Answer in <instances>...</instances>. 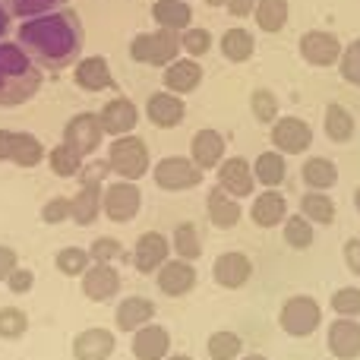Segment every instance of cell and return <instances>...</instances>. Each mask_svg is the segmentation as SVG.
Returning <instances> with one entry per match:
<instances>
[{
    "label": "cell",
    "mask_w": 360,
    "mask_h": 360,
    "mask_svg": "<svg viewBox=\"0 0 360 360\" xmlns=\"http://www.w3.org/2000/svg\"><path fill=\"white\" fill-rule=\"evenodd\" d=\"M82 22L73 10H51L41 16H29L16 32V41L25 54L48 70H60L73 63L82 51Z\"/></svg>",
    "instance_id": "obj_1"
},
{
    "label": "cell",
    "mask_w": 360,
    "mask_h": 360,
    "mask_svg": "<svg viewBox=\"0 0 360 360\" xmlns=\"http://www.w3.org/2000/svg\"><path fill=\"white\" fill-rule=\"evenodd\" d=\"M41 89V67L19 41H0V108H16Z\"/></svg>",
    "instance_id": "obj_2"
},
{
    "label": "cell",
    "mask_w": 360,
    "mask_h": 360,
    "mask_svg": "<svg viewBox=\"0 0 360 360\" xmlns=\"http://www.w3.org/2000/svg\"><path fill=\"white\" fill-rule=\"evenodd\" d=\"M180 32L158 29V32H143L130 41V57L136 63H149V67H168L180 54Z\"/></svg>",
    "instance_id": "obj_3"
},
{
    "label": "cell",
    "mask_w": 360,
    "mask_h": 360,
    "mask_svg": "<svg viewBox=\"0 0 360 360\" xmlns=\"http://www.w3.org/2000/svg\"><path fill=\"white\" fill-rule=\"evenodd\" d=\"M108 162H111V171L124 180H139L149 174L152 168V155H149V146L143 143L139 136H117L108 149Z\"/></svg>",
    "instance_id": "obj_4"
},
{
    "label": "cell",
    "mask_w": 360,
    "mask_h": 360,
    "mask_svg": "<svg viewBox=\"0 0 360 360\" xmlns=\"http://www.w3.org/2000/svg\"><path fill=\"white\" fill-rule=\"evenodd\" d=\"M278 323L285 329V335L291 338H310L313 332L319 329L323 323V307L310 297V294H294L281 304V313H278Z\"/></svg>",
    "instance_id": "obj_5"
},
{
    "label": "cell",
    "mask_w": 360,
    "mask_h": 360,
    "mask_svg": "<svg viewBox=\"0 0 360 360\" xmlns=\"http://www.w3.org/2000/svg\"><path fill=\"white\" fill-rule=\"evenodd\" d=\"M143 209V193H139L136 180H114L105 186V196H101V212L111 218L114 224H127L139 215Z\"/></svg>",
    "instance_id": "obj_6"
},
{
    "label": "cell",
    "mask_w": 360,
    "mask_h": 360,
    "mask_svg": "<svg viewBox=\"0 0 360 360\" xmlns=\"http://www.w3.org/2000/svg\"><path fill=\"white\" fill-rule=\"evenodd\" d=\"M202 174L205 171L199 168L193 158H184V155H171V158H162V162L152 168V177L162 190L168 193H180V190H193V186L202 184Z\"/></svg>",
    "instance_id": "obj_7"
},
{
    "label": "cell",
    "mask_w": 360,
    "mask_h": 360,
    "mask_svg": "<svg viewBox=\"0 0 360 360\" xmlns=\"http://www.w3.org/2000/svg\"><path fill=\"white\" fill-rule=\"evenodd\" d=\"M105 136L108 133H105V127H101L98 114H76V117L67 124V130H63V143L73 146L82 158L98 152V146Z\"/></svg>",
    "instance_id": "obj_8"
},
{
    "label": "cell",
    "mask_w": 360,
    "mask_h": 360,
    "mask_svg": "<svg viewBox=\"0 0 360 360\" xmlns=\"http://www.w3.org/2000/svg\"><path fill=\"white\" fill-rule=\"evenodd\" d=\"M272 146L281 155H300L313 146V127L300 117H278L272 124Z\"/></svg>",
    "instance_id": "obj_9"
},
{
    "label": "cell",
    "mask_w": 360,
    "mask_h": 360,
    "mask_svg": "<svg viewBox=\"0 0 360 360\" xmlns=\"http://www.w3.org/2000/svg\"><path fill=\"white\" fill-rule=\"evenodd\" d=\"M342 41H338L332 32H304V38H300V57H304L307 63H313V67H332V63L342 60Z\"/></svg>",
    "instance_id": "obj_10"
},
{
    "label": "cell",
    "mask_w": 360,
    "mask_h": 360,
    "mask_svg": "<svg viewBox=\"0 0 360 360\" xmlns=\"http://www.w3.org/2000/svg\"><path fill=\"white\" fill-rule=\"evenodd\" d=\"M218 186L224 193H231L234 199H243L256 190V174H253V165L247 158H224L218 165Z\"/></svg>",
    "instance_id": "obj_11"
},
{
    "label": "cell",
    "mask_w": 360,
    "mask_h": 360,
    "mask_svg": "<svg viewBox=\"0 0 360 360\" xmlns=\"http://www.w3.org/2000/svg\"><path fill=\"white\" fill-rule=\"evenodd\" d=\"M120 291V272L111 262H95L82 272V294L95 304H105Z\"/></svg>",
    "instance_id": "obj_12"
},
{
    "label": "cell",
    "mask_w": 360,
    "mask_h": 360,
    "mask_svg": "<svg viewBox=\"0 0 360 360\" xmlns=\"http://www.w3.org/2000/svg\"><path fill=\"white\" fill-rule=\"evenodd\" d=\"M168 237L158 234V231H146L136 240V253H133V266H136L139 275H155L158 269L168 262Z\"/></svg>",
    "instance_id": "obj_13"
},
{
    "label": "cell",
    "mask_w": 360,
    "mask_h": 360,
    "mask_svg": "<svg viewBox=\"0 0 360 360\" xmlns=\"http://www.w3.org/2000/svg\"><path fill=\"white\" fill-rule=\"evenodd\" d=\"M326 345H329L332 357L338 360H357L360 357V323L351 316H338L326 332Z\"/></svg>",
    "instance_id": "obj_14"
},
{
    "label": "cell",
    "mask_w": 360,
    "mask_h": 360,
    "mask_svg": "<svg viewBox=\"0 0 360 360\" xmlns=\"http://www.w3.org/2000/svg\"><path fill=\"white\" fill-rule=\"evenodd\" d=\"M98 120H101V127H105L108 136H130L133 127L139 124V108L133 105L130 98L117 95V98H111L98 111Z\"/></svg>",
    "instance_id": "obj_15"
},
{
    "label": "cell",
    "mask_w": 360,
    "mask_h": 360,
    "mask_svg": "<svg viewBox=\"0 0 360 360\" xmlns=\"http://www.w3.org/2000/svg\"><path fill=\"white\" fill-rule=\"evenodd\" d=\"M114 348H117L114 332L92 326V329H82L73 338V360H111Z\"/></svg>",
    "instance_id": "obj_16"
},
{
    "label": "cell",
    "mask_w": 360,
    "mask_h": 360,
    "mask_svg": "<svg viewBox=\"0 0 360 360\" xmlns=\"http://www.w3.org/2000/svg\"><path fill=\"white\" fill-rule=\"evenodd\" d=\"M146 117H149L155 127H162V130H174V127L184 124L186 105H184L180 95L165 89V92L149 95V101H146Z\"/></svg>",
    "instance_id": "obj_17"
},
{
    "label": "cell",
    "mask_w": 360,
    "mask_h": 360,
    "mask_svg": "<svg viewBox=\"0 0 360 360\" xmlns=\"http://www.w3.org/2000/svg\"><path fill=\"white\" fill-rule=\"evenodd\" d=\"M130 351L136 360H165L171 351V332L158 323H149L143 329L133 332Z\"/></svg>",
    "instance_id": "obj_18"
},
{
    "label": "cell",
    "mask_w": 360,
    "mask_h": 360,
    "mask_svg": "<svg viewBox=\"0 0 360 360\" xmlns=\"http://www.w3.org/2000/svg\"><path fill=\"white\" fill-rule=\"evenodd\" d=\"M158 278V291L168 297H184L186 291L196 288V266H190L186 259H168L162 269L155 272Z\"/></svg>",
    "instance_id": "obj_19"
},
{
    "label": "cell",
    "mask_w": 360,
    "mask_h": 360,
    "mask_svg": "<svg viewBox=\"0 0 360 360\" xmlns=\"http://www.w3.org/2000/svg\"><path fill=\"white\" fill-rule=\"evenodd\" d=\"M250 275H253V262H250L243 253H221L215 259V266H212V278H215V285L231 288V291L247 285Z\"/></svg>",
    "instance_id": "obj_20"
},
{
    "label": "cell",
    "mask_w": 360,
    "mask_h": 360,
    "mask_svg": "<svg viewBox=\"0 0 360 360\" xmlns=\"http://www.w3.org/2000/svg\"><path fill=\"white\" fill-rule=\"evenodd\" d=\"M152 319H155V304H152L149 297H127V300H120L117 313H114L117 332H127V335H133L136 329L149 326Z\"/></svg>",
    "instance_id": "obj_21"
},
{
    "label": "cell",
    "mask_w": 360,
    "mask_h": 360,
    "mask_svg": "<svg viewBox=\"0 0 360 360\" xmlns=\"http://www.w3.org/2000/svg\"><path fill=\"white\" fill-rule=\"evenodd\" d=\"M202 82V63L196 57H177L168 70H165V89L174 95H190Z\"/></svg>",
    "instance_id": "obj_22"
},
{
    "label": "cell",
    "mask_w": 360,
    "mask_h": 360,
    "mask_svg": "<svg viewBox=\"0 0 360 360\" xmlns=\"http://www.w3.org/2000/svg\"><path fill=\"white\" fill-rule=\"evenodd\" d=\"M190 155L202 171L218 168V165L224 162V136L218 130L205 127V130H199L196 136L190 139Z\"/></svg>",
    "instance_id": "obj_23"
},
{
    "label": "cell",
    "mask_w": 360,
    "mask_h": 360,
    "mask_svg": "<svg viewBox=\"0 0 360 360\" xmlns=\"http://www.w3.org/2000/svg\"><path fill=\"white\" fill-rule=\"evenodd\" d=\"M250 218H253V224H259V228H278V224H285V218H288L285 196H281L278 190L259 193V196L253 199V205H250Z\"/></svg>",
    "instance_id": "obj_24"
},
{
    "label": "cell",
    "mask_w": 360,
    "mask_h": 360,
    "mask_svg": "<svg viewBox=\"0 0 360 360\" xmlns=\"http://www.w3.org/2000/svg\"><path fill=\"white\" fill-rule=\"evenodd\" d=\"M73 79H76V86L86 89V92H105V89H114L111 67H108V60L105 57H98V54L76 63Z\"/></svg>",
    "instance_id": "obj_25"
},
{
    "label": "cell",
    "mask_w": 360,
    "mask_h": 360,
    "mask_svg": "<svg viewBox=\"0 0 360 360\" xmlns=\"http://www.w3.org/2000/svg\"><path fill=\"white\" fill-rule=\"evenodd\" d=\"M205 209H209V221L215 224L218 231H228V228H234V224L240 221V202H237L231 193H224L221 186H215V190L209 193Z\"/></svg>",
    "instance_id": "obj_26"
},
{
    "label": "cell",
    "mask_w": 360,
    "mask_h": 360,
    "mask_svg": "<svg viewBox=\"0 0 360 360\" xmlns=\"http://www.w3.org/2000/svg\"><path fill=\"white\" fill-rule=\"evenodd\" d=\"M101 196H105V190L98 184H82V190L70 199V218L79 228H89L101 212Z\"/></svg>",
    "instance_id": "obj_27"
},
{
    "label": "cell",
    "mask_w": 360,
    "mask_h": 360,
    "mask_svg": "<svg viewBox=\"0 0 360 360\" xmlns=\"http://www.w3.org/2000/svg\"><path fill=\"white\" fill-rule=\"evenodd\" d=\"M158 29H171V32H186L193 25V10L186 0H158L152 6Z\"/></svg>",
    "instance_id": "obj_28"
},
{
    "label": "cell",
    "mask_w": 360,
    "mask_h": 360,
    "mask_svg": "<svg viewBox=\"0 0 360 360\" xmlns=\"http://www.w3.org/2000/svg\"><path fill=\"white\" fill-rule=\"evenodd\" d=\"M253 174H256V184H262L266 190H275V186L285 184V177H288L285 155H281L278 149H275V152H262V155L253 162Z\"/></svg>",
    "instance_id": "obj_29"
},
{
    "label": "cell",
    "mask_w": 360,
    "mask_h": 360,
    "mask_svg": "<svg viewBox=\"0 0 360 360\" xmlns=\"http://www.w3.org/2000/svg\"><path fill=\"white\" fill-rule=\"evenodd\" d=\"M304 184L310 186V190H332V186L338 184V168L335 162H329V158H307L304 162Z\"/></svg>",
    "instance_id": "obj_30"
},
{
    "label": "cell",
    "mask_w": 360,
    "mask_h": 360,
    "mask_svg": "<svg viewBox=\"0 0 360 360\" xmlns=\"http://www.w3.org/2000/svg\"><path fill=\"white\" fill-rule=\"evenodd\" d=\"M300 215H307L313 224L329 228V224L335 221V202H332L323 190H310V193H304V199H300Z\"/></svg>",
    "instance_id": "obj_31"
},
{
    "label": "cell",
    "mask_w": 360,
    "mask_h": 360,
    "mask_svg": "<svg viewBox=\"0 0 360 360\" xmlns=\"http://www.w3.org/2000/svg\"><path fill=\"white\" fill-rule=\"evenodd\" d=\"M288 0H259L256 4V10H253V19H256V25H259L262 32H281L288 25Z\"/></svg>",
    "instance_id": "obj_32"
},
{
    "label": "cell",
    "mask_w": 360,
    "mask_h": 360,
    "mask_svg": "<svg viewBox=\"0 0 360 360\" xmlns=\"http://www.w3.org/2000/svg\"><path fill=\"white\" fill-rule=\"evenodd\" d=\"M323 130L332 143H348L354 136V117H351V111L345 105H329L326 108Z\"/></svg>",
    "instance_id": "obj_33"
},
{
    "label": "cell",
    "mask_w": 360,
    "mask_h": 360,
    "mask_svg": "<svg viewBox=\"0 0 360 360\" xmlns=\"http://www.w3.org/2000/svg\"><path fill=\"white\" fill-rule=\"evenodd\" d=\"M253 51H256V41H253V35H250L247 29H228L221 35V54L228 57L231 63L250 60V57H253Z\"/></svg>",
    "instance_id": "obj_34"
},
{
    "label": "cell",
    "mask_w": 360,
    "mask_h": 360,
    "mask_svg": "<svg viewBox=\"0 0 360 360\" xmlns=\"http://www.w3.org/2000/svg\"><path fill=\"white\" fill-rule=\"evenodd\" d=\"M171 247H174V253L180 256V259L186 262H196L199 256H202V240H199V231L193 228L190 221L177 224L174 234H171Z\"/></svg>",
    "instance_id": "obj_35"
},
{
    "label": "cell",
    "mask_w": 360,
    "mask_h": 360,
    "mask_svg": "<svg viewBox=\"0 0 360 360\" xmlns=\"http://www.w3.org/2000/svg\"><path fill=\"white\" fill-rule=\"evenodd\" d=\"M205 351H209L212 360H237V357H240V351H243V342H240V335H237V332L221 329V332H212V335H209Z\"/></svg>",
    "instance_id": "obj_36"
},
{
    "label": "cell",
    "mask_w": 360,
    "mask_h": 360,
    "mask_svg": "<svg viewBox=\"0 0 360 360\" xmlns=\"http://www.w3.org/2000/svg\"><path fill=\"white\" fill-rule=\"evenodd\" d=\"M48 162H51V171H54L57 177H79V171H82V155L67 143L54 146Z\"/></svg>",
    "instance_id": "obj_37"
},
{
    "label": "cell",
    "mask_w": 360,
    "mask_h": 360,
    "mask_svg": "<svg viewBox=\"0 0 360 360\" xmlns=\"http://www.w3.org/2000/svg\"><path fill=\"white\" fill-rule=\"evenodd\" d=\"M313 221L307 215H288L285 218V240L291 250H310L313 247Z\"/></svg>",
    "instance_id": "obj_38"
},
{
    "label": "cell",
    "mask_w": 360,
    "mask_h": 360,
    "mask_svg": "<svg viewBox=\"0 0 360 360\" xmlns=\"http://www.w3.org/2000/svg\"><path fill=\"white\" fill-rule=\"evenodd\" d=\"M54 266L60 275H70V278L79 275L82 278V272L92 266V256H89V250H82V247H63L60 253L54 256Z\"/></svg>",
    "instance_id": "obj_39"
},
{
    "label": "cell",
    "mask_w": 360,
    "mask_h": 360,
    "mask_svg": "<svg viewBox=\"0 0 360 360\" xmlns=\"http://www.w3.org/2000/svg\"><path fill=\"white\" fill-rule=\"evenodd\" d=\"M29 332V316L19 307H0V338L4 342H16Z\"/></svg>",
    "instance_id": "obj_40"
},
{
    "label": "cell",
    "mask_w": 360,
    "mask_h": 360,
    "mask_svg": "<svg viewBox=\"0 0 360 360\" xmlns=\"http://www.w3.org/2000/svg\"><path fill=\"white\" fill-rule=\"evenodd\" d=\"M44 149L41 143H38L32 133H16V149H13V165H19V168H35L38 162H41Z\"/></svg>",
    "instance_id": "obj_41"
},
{
    "label": "cell",
    "mask_w": 360,
    "mask_h": 360,
    "mask_svg": "<svg viewBox=\"0 0 360 360\" xmlns=\"http://www.w3.org/2000/svg\"><path fill=\"white\" fill-rule=\"evenodd\" d=\"M0 4L6 6V13H10V16L29 19V16H41V13L57 10V6H63L67 0H0Z\"/></svg>",
    "instance_id": "obj_42"
},
{
    "label": "cell",
    "mask_w": 360,
    "mask_h": 360,
    "mask_svg": "<svg viewBox=\"0 0 360 360\" xmlns=\"http://www.w3.org/2000/svg\"><path fill=\"white\" fill-rule=\"evenodd\" d=\"M250 111L259 124H275L278 120V98L269 89H256L253 98H250Z\"/></svg>",
    "instance_id": "obj_43"
},
{
    "label": "cell",
    "mask_w": 360,
    "mask_h": 360,
    "mask_svg": "<svg viewBox=\"0 0 360 360\" xmlns=\"http://www.w3.org/2000/svg\"><path fill=\"white\" fill-rule=\"evenodd\" d=\"M180 48L186 51L190 57H205L212 51V35L209 29H199V25H190L186 32H180Z\"/></svg>",
    "instance_id": "obj_44"
},
{
    "label": "cell",
    "mask_w": 360,
    "mask_h": 360,
    "mask_svg": "<svg viewBox=\"0 0 360 360\" xmlns=\"http://www.w3.org/2000/svg\"><path fill=\"white\" fill-rule=\"evenodd\" d=\"M338 70H342V79L351 82V86H360V38L348 44L342 51V60H338Z\"/></svg>",
    "instance_id": "obj_45"
},
{
    "label": "cell",
    "mask_w": 360,
    "mask_h": 360,
    "mask_svg": "<svg viewBox=\"0 0 360 360\" xmlns=\"http://www.w3.org/2000/svg\"><path fill=\"white\" fill-rule=\"evenodd\" d=\"M332 310L338 316H360V288H342L332 294Z\"/></svg>",
    "instance_id": "obj_46"
},
{
    "label": "cell",
    "mask_w": 360,
    "mask_h": 360,
    "mask_svg": "<svg viewBox=\"0 0 360 360\" xmlns=\"http://www.w3.org/2000/svg\"><path fill=\"white\" fill-rule=\"evenodd\" d=\"M120 253H124V247H120V240H114V237H98V240L92 243V250H89L92 262H114V259H120Z\"/></svg>",
    "instance_id": "obj_47"
},
{
    "label": "cell",
    "mask_w": 360,
    "mask_h": 360,
    "mask_svg": "<svg viewBox=\"0 0 360 360\" xmlns=\"http://www.w3.org/2000/svg\"><path fill=\"white\" fill-rule=\"evenodd\" d=\"M67 218H70V199L54 196V199L44 202V209H41V221L44 224H60V221H67Z\"/></svg>",
    "instance_id": "obj_48"
},
{
    "label": "cell",
    "mask_w": 360,
    "mask_h": 360,
    "mask_svg": "<svg viewBox=\"0 0 360 360\" xmlns=\"http://www.w3.org/2000/svg\"><path fill=\"white\" fill-rule=\"evenodd\" d=\"M32 285H35V275H32V269H22V266H16L10 272V278H6V288L13 294H29Z\"/></svg>",
    "instance_id": "obj_49"
},
{
    "label": "cell",
    "mask_w": 360,
    "mask_h": 360,
    "mask_svg": "<svg viewBox=\"0 0 360 360\" xmlns=\"http://www.w3.org/2000/svg\"><path fill=\"white\" fill-rule=\"evenodd\" d=\"M108 171H111V162H92V165H82L79 177H82V184H101Z\"/></svg>",
    "instance_id": "obj_50"
},
{
    "label": "cell",
    "mask_w": 360,
    "mask_h": 360,
    "mask_svg": "<svg viewBox=\"0 0 360 360\" xmlns=\"http://www.w3.org/2000/svg\"><path fill=\"white\" fill-rule=\"evenodd\" d=\"M19 266V256L13 247H6V243H0V281L10 278V272Z\"/></svg>",
    "instance_id": "obj_51"
},
{
    "label": "cell",
    "mask_w": 360,
    "mask_h": 360,
    "mask_svg": "<svg viewBox=\"0 0 360 360\" xmlns=\"http://www.w3.org/2000/svg\"><path fill=\"white\" fill-rule=\"evenodd\" d=\"M345 266L354 275H360V237H351V240L345 243Z\"/></svg>",
    "instance_id": "obj_52"
},
{
    "label": "cell",
    "mask_w": 360,
    "mask_h": 360,
    "mask_svg": "<svg viewBox=\"0 0 360 360\" xmlns=\"http://www.w3.org/2000/svg\"><path fill=\"white\" fill-rule=\"evenodd\" d=\"M13 149H16V133L0 130V162H13Z\"/></svg>",
    "instance_id": "obj_53"
},
{
    "label": "cell",
    "mask_w": 360,
    "mask_h": 360,
    "mask_svg": "<svg viewBox=\"0 0 360 360\" xmlns=\"http://www.w3.org/2000/svg\"><path fill=\"white\" fill-rule=\"evenodd\" d=\"M259 0H228V13L231 16H253Z\"/></svg>",
    "instance_id": "obj_54"
},
{
    "label": "cell",
    "mask_w": 360,
    "mask_h": 360,
    "mask_svg": "<svg viewBox=\"0 0 360 360\" xmlns=\"http://www.w3.org/2000/svg\"><path fill=\"white\" fill-rule=\"evenodd\" d=\"M6 22H10V13H6V6L0 4V35L6 32Z\"/></svg>",
    "instance_id": "obj_55"
},
{
    "label": "cell",
    "mask_w": 360,
    "mask_h": 360,
    "mask_svg": "<svg viewBox=\"0 0 360 360\" xmlns=\"http://www.w3.org/2000/svg\"><path fill=\"white\" fill-rule=\"evenodd\" d=\"M209 6H228V0H205Z\"/></svg>",
    "instance_id": "obj_56"
},
{
    "label": "cell",
    "mask_w": 360,
    "mask_h": 360,
    "mask_svg": "<svg viewBox=\"0 0 360 360\" xmlns=\"http://www.w3.org/2000/svg\"><path fill=\"white\" fill-rule=\"evenodd\" d=\"M165 360H193V357H186V354H168Z\"/></svg>",
    "instance_id": "obj_57"
},
{
    "label": "cell",
    "mask_w": 360,
    "mask_h": 360,
    "mask_svg": "<svg viewBox=\"0 0 360 360\" xmlns=\"http://www.w3.org/2000/svg\"><path fill=\"white\" fill-rule=\"evenodd\" d=\"M354 205H357V212H360V186L354 190Z\"/></svg>",
    "instance_id": "obj_58"
},
{
    "label": "cell",
    "mask_w": 360,
    "mask_h": 360,
    "mask_svg": "<svg viewBox=\"0 0 360 360\" xmlns=\"http://www.w3.org/2000/svg\"><path fill=\"white\" fill-rule=\"evenodd\" d=\"M243 360H266V357H262V354H247Z\"/></svg>",
    "instance_id": "obj_59"
}]
</instances>
